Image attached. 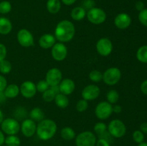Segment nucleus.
Here are the masks:
<instances>
[{"label": "nucleus", "instance_id": "1", "mask_svg": "<svg viewBox=\"0 0 147 146\" xmlns=\"http://www.w3.org/2000/svg\"><path fill=\"white\" fill-rule=\"evenodd\" d=\"M76 28L73 22L69 20H63L56 26L55 37L60 42H67L73 39Z\"/></svg>", "mask_w": 147, "mask_h": 146}, {"label": "nucleus", "instance_id": "2", "mask_svg": "<svg viewBox=\"0 0 147 146\" xmlns=\"http://www.w3.org/2000/svg\"><path fill=\"white\" fill-rule=\"evenodd\" d=\"M57 128L55 122L50 119H44L39 122V124L37 125L36 133L40 140H48L55 135Z\"/></svg>", "mask_w": 147, "mask_h": 146}, {"label": "nucleus", "instance_id": "3", "mask_svg": "<svg viewBox=\"0 0 147 146\" xmlns=\"http://www.w3.org/2000/svg\"><path fill=\"white\" fill-rule=\"evenodd\" d=\"M109 133L113 137L120 138L123 137L126 133V127L124 123L120 120H113L108 126Z\"/></svg>", "mask_w": 147, "mask_h": 146}, {"label": "nucleus", "instance_id": "4", "mask_svg": "<svg viewBox=\"0 0 147 146\" xmlns=\"http://www.w3.org/2000/svg\"><path fill=\"white\" fill-rule=\"evenodd\" d=\"M121 72L117 67H110L103 74V80L108 85L116 84L121 80Z\"/></svg>", "mask_w": 147, "mask_h": 146}, {"label": "nucleus", "instance_id": "5", "mask_svg": "<svg viewBox=\"0 0 147 146\" xmlns=\"http://www.w3.org/2000/svg\"><path fill=\"white\" fill-rule=\"evenodd\" d=\"M1 130L8 135H16L20 130V125L16 119L7 118L1 123Z\"/></svg>", "mask_w": 147, "mask_h": 146}, {"label": "nucleus", "instance_id": "6", "mask_svg": "<svg viewBox=\"0 0 147 146\" xmlns=\"http://www.w3.org/2000/svg\"><path fill=\"white\" fill-rule=\"evenodd\" d=\"M87 18L92 24H100L106 21V13L102 9L93 7L88 11Z\"/></svg>", "mask_w": 147, "mask_h": 146}, {"label": "nucleus", "instance_id": "7", "mask_svg": "<svg viewBox=\"0 0 147 146\" xmlns=\"http://www.w3.org/2000/svg\"><path fill=\"white\" fill-rule=\"evenodd\" d=\"M113 113V106L109 102H100L95 109V114L99 120H104L109 118Z\"/></svg>", "mask_w": 147, "mask_h": 146}, {"label": "nucleus", "instance_id": "8", "mask_svg": "<svg viewBox=\"0 0 147 146\" xmlns=\"http://www.w3.org/2000/svg\"><path fill=\"white\" fill-rule=\"evenodd\" d=\"M76 144L77 146H95L96 137L92 132H83L76 137Z\"/></svg>", "mask_w": 147, "mask_h": 146}, {"label": "nucleus", "instance_id": "9", "mask_svg": "<svg viewBox=\"0 0 147 146\" xmlns=\"http://www.w3.org/2000/svg\"><path fill=\"white\" fill-rule=\"evenodd\" d=\"M96 50L100 55L107 57L113 50V44L109 38L103 37L100 39L96 44Z\"/></svg>", "mask_w": 147, "mask_h": 146}, {"label": "nucleus", "instance_id": "10", "mask_svg": "<svg viewBox=\"0 0 147 146\" xmlns=\"http://www.w3.org/2000/svg\"><path fill=\"white\" fill-rule=\"evenodd\" d=\"M17 40L20 44L24 47L34 45V37L32 33L26 29H22L17 33Z\"/></svg>", "mask_w": 147, "mask_h": 146}, {"label": "nucleus", "instance_id": "11", "mask_svg": "<svg viewBox=\"0 0 147 146\" xmlns=\"http://www.w3.org/2000/svg\"><path fill=\"white\" fill-rule=\"evenodd\" d=\"M52 56L56 61H63L66 58L67 55V47L63 43H55L52 47Z\"/></svg>", "mask_w": 147, "mask_h": 146}, {"label": "nucleus", "instance_id": "12", "mask_svg": "<svg viewBox=\"0 0 147 146\" xmlns=\"http://www.w3.org/2000/svg\"><path fill=\"white\" fill-rule=\"evenodd\" d=\"M63 74L61 71L57 68H52L48 70L46 74V81L50 87L58 85L62 81Z\"/></svg>", "mask_w": 147, "mask_h": 146}, {"label": "nucleus", "instance_id": "13", "mask_svg": "<svg viewBox=\"0 0 147 146\" xmlns=\"http://www.w3.org/2000/svg\"><path fill=\"white\" fill-rule=\"evenodd\" d=\"M20 92L25 98H32L37 92L36 84L31 81L24 82L20 86Z\"/></svg>", "mask_w": 147, "mask_h": 146}, {"label": "nucleus", "instance_id": "14", "mask_svg": "<svg viewBox=\"0 0 147 146\" xmlns=\"http://www.w3.org/2000/svg\"><path fill=\"white\" fill-rule=\"evenodd\" d=\"M100 88L95 84L86 86L82 91V97L86 100H93L98 98L100 94Z\"/></svg>", "mask_w": 147, "mask_h": 146}, {"label": "nucleus", "instance_id": "15", "mask_svg": "<svg viewBox=\"0 0 147 146\" xmlns=\"http://www.w3.org/2000/svg\"><path fill=\"white\" fill-rule=\"evenodd\" d=\"M22 133L25 137H30L34 135L37 130V125L32 119H25L20 126Z\"/></svg>", "mask_w": 147, "mask_h": 146}, {"label": "nucleus", "instance_id": "16", "mask_svg": "<svg viewBox=\"0 0 147 146\" xmlns=\"http://www.w3.org/2000/svg\"><path fill=\"white\" fill-rule=\"evenodd\" d=\"M114 24L117 28L120 29H127L131 24V18L126 13H121L116 17Z\"/></svg>", "mask_w": 147, "mask_h": 146}, {"label": "nucleus", "instance_id": "17", "mask_svg": "<svg viewBox=\"0 0 147 146\" xmlns=\"http://www.w3.org/2000/svg\"><path fill=\"white\" fill-rule=\"evenodd\" d=\"M59 87H60V93L65 95L72 94L74 92L75 88H76V84L73 80L71 79L66 78L64 80H62L60 83L59 84Z\"/></svg>", "mask_w": 147, "mask_h": 146}, {"label": "nucleus", "instance_id": "18", "mask_svg": "<svg viewBox=\"0 0 147 146\" xmlns=\"http://www.w3.org/2000/svg\"><path fill=\"white\" fill-rule=\"evenodd\" d=\"M55 43V37L50 34H43L39 40V44L43 49H49L50 47H53Z\"/></svg>", "mask_w": 147, "mask_h": 146}, {"label": "nucleus", "instance_id": "19", "mask_svg": "<svg viewBox=\"0 0 147 146\" xmlns=\"http://www.w3.org/2000/svg\"><path fill=\"white\" fill-rule=\"evenodd\" d=\"M12 29V24L10 20L6 17H0V34H9Z\"/></svg>", "mask_w": 147, "mask_h": 146}, {"label": "nucleus", "instance_id": "20", "mask_svg": "<svg viewBox=\"0 0 147 146\" xmlns=\"http://www.w3.org/2000/svg\"><path fill=\"white\" fill-rule=\"evenodd\" d=\"M86 15V11L83 7H76L72 9L70 16L75 21H81Z\"/></svg>", "mask_w": 147, "mask_h": 146}, {"label": "nucleus", "instance_id": "21", "mask_svg": "<svg viewBox=\"0 0 147 146\" xmlns=\"http://www.w3.org/2000/svg\"><path fill=\"white\" fill-rule=\"evenodd\" d=\"M20 93V87L15 84H11L7 86L4 94L7 98H14Z\"/></svg>", "mask_w": 147, "mask_h": 146}, {"label": "nucleus", "instance_id": "22", "mask_svg": "<svg viewBox=\"0 0 147 146\" xmlns=\"http://www.w3.org/2000/svg\"><path fill=\"white\" fill-rule=\"evenodd\" d=\"M47 9L51 14H57L61 9L60 0H48L47 1Z\"/></svg>", "mask_w": 147, "mask_h": 146}, {"label": "nucleus", "instance_id": "23", "mask_svg": "<svg viewBox=\"0 0 147 146\" xmlns=\"http://www.w3.org/2000/svg\"><path fill=\"white\" fill-rule=\"evenodd\" d=\"M54 100L57 107H59L60 108H65L69 104V99L67 98V95L62 94V93L56 94Z\"/></svg>", "mask_w": 147, "mask_h": 146}, {"label": "nucleus", "instance_id": "24", "mask_svg": "<svg viewBox=\"0 0 147 146\" xmlns=\"http://www.w3.org/2000/svg\"><path fill=\"white\" fill-rule=\"evenodd\" d=\"M30 119L34 120V122H40L42 120H44V112L40 107H35V108L32 109L31 110V112L30 113Z\"/></svg>", "mask_w": 147, "mask_h": 146}, {"label": "nucleus", "instance_id": "25", "mask_svg": "<svg viewBox=\"0 0 147 146\" xmlns=\"http://www.w3.org/2000/svg\"><path fill=\"white\" fill-rule=\"evenodd\" d=\"M61 137L65 140H72L76 137V133L74 130L70 127H65L60 132Z\"/></svg>", "mask_w": 147, "mask_h": 146}, {"label": "nucleus", "instance_id": "26", "mask_svg": "<svg viewBox=\"0 0 147 146\" xmlns=\"http://www.w3.org/2000/svg\"><path fill=\"white\" fill-rule=\"evenodd\" d=\"M136 58L142 63H147V45H144L139 48L136 52Z\"/></svg>", "mask_w": 147, "mask_h": 146}, {"label": "nucleus", "instance_id": "27", "mask_svg": "<svg viewBox=\"0 0 147 146\" xmlns=\"http://www.w3.org/2000/svg\"><path fill=\"white\" fill-rule=\"evenodd\" d=\"M4 143L7 146H20L21 141L20 139L15 135H9L4 140Z\"/></svg>", "mask_w": 147, "mask_h": 146}, {"label": "nucleus", "instance_id": "28", "mask_svg": "<svg viewBox=\"0 0 147 146\" xmlns=\"http://www.w3.org/2000/svg\"><path fill=\"white\" fill-rule=\"evenodd\" d=\"M106 99L111 104H115L119 100V94L116 90H111L110 91L108 92L107 94H106Z\"/></svg>", "mask_w": 147, "mask_h": 146}, {"label": "nucleus", "instance_id": "29", "mask_svg": "<svg viewBox=\"0 0 147 146\" xmlns=\"http://www.w3.org/2000/svg\"><path fill=\"white\" fill-rule=\"evenodd\" d=\"M11 70V64L9 61L4 60L0 62V72L7 74Z\"/></svg>", "mask_w": 147, "mask_h": 146}, {"label": "nucleus", "instance_id": "30", "mask_svg": "<svg viewBox=\"0 0 147 146\" xmlns=\"http://www.w3.org/2000/svg\"><path fill=\"white\" fill-rule=\"evenodd\" d=\"M89 78L94 82H98L103 80V74L98 70H93L89 73Z\"/></svg>", "mask_w": 147, "mask_h": 146}, {"label": "nucleus", "instance_id": "31", "mask_svg": "<svg viewBox=\"0 0 147 146\" xmlns=\"http://www.w3.org/2000/svg\"><path fill=\"white\" fill-rule=\"evenodd\" d=\"M55 96L56 94L50 88H49L48 90L42 93V99L46 102H50L53 101Z\"/></svg>", "mask_w": 147, "mask_h": 146}, {"label": "nucleus", "instance_id": "32", "mask_svg": "<svg viewBox=\"0 0 147 146\" xmlns=\"http://www.w3.org/2000/svg\"><path fill=\"white\" fill-rule=\"evenodd\" d=\"M107 126L104 123H98L94 126V131L98 136L102 135L106 132Z\"/></svg>", "mask_w": 147, "mask_h": 146}, {"label": "nucleus", "instance_id": "33", "mask_svg": "<svg viewBox=\"0 0 147 146\" xmlns=\"http://www.w3.org/2000/svg\"><path fill=\"white\" fill-rule=\"evenodd\" d=\"M11 10V4L8 1H2L0 2V14H5Z\"/></svg>", "mask_w": 147, "mask_h": 146}, {"label": "nucleus", "instance_id": "34", "mask_svg": "<svg viewBox=\"0 0 147 146\" xmlns=\"http://www.w3.org/2000/svg\"><path fill=\"white\" fill-rule=\"evenodd\" d=\"M88 107V103L87 100H84V99L79 100L76 104V110L80 113L86 111Z\"/></svg>", "mask_w": 147, "mask_h": 146}, {"label": "nucleus", "instance_id": "35", "mask_svg": "<svg viewBox=\"0 0 147 146\" xmlns=\"http://www.w3.org/2000/svg\"><path fill=\"white\" fill-rule=\"evenodd\" d=\"M36 88H37V91L43 93L50 88V85L46 80H41V81L38 82L37 84H36Z\"/></svg>", "mask_w": 147, "mask_h": 146}, {"label": "nucleus", "instance_id": "36", "mask_svg": "<svg viewBox=\"0 0 147 146\" xmlns=\"http://www.w3.org/2000/svg\"><path fill=\"white\" fill-rule=\"evenodd\" d=\"M133 140L139 144L143 143L144 140V134L141 130H136L133 133Z\"/></svg>", "mask_w": 147, "mask_h": 146}, {"label": "nucleus", "instance_id": "37", "mask_svg": "<svg viewBox=\"0 0 147 146\" xmlns=\"http://www.w3.org/2000/svg\"><path fill=\"white\" fill-rule=\"evenodd\" d=\"M139 20L144 26L147 27V9H144L139 12Z\"/></svg>", "mask_w": 147, "mask_h": 146}, {"label": "nucleus", "instance_id": "38", "mask_svg": "<svg viewBox=\"0 0 147 146\" xmlns=\"http://www.w3.org/2000/svg\"><path fill=\"white\" fill-rule=\"evenodd\" d=\"M7 47H5L4 44L0 43V62L5 60V57L6 56H7Z\"/></svg>", "mask_w": 147, "mask_h": 146}, {"label": "nucleus", "instance_id": "39", "mask_svg": "<svg viewBox=\"0 0 147 146\" xmlns=\"http://www.w3.org/2000/svg\"><path fill=\"white\" fill-rule=\"evenodd\" d=\"M7 86V81L5 77L0 75V92H4Z\"/></svg>", "mask_w": 147, "mask_h": 146}, {"label": "nucleus", "instance_id": "40", "mask_svg": "<svg viewBox=\"0 0 147 146\" xmlns=\"http://www.w3.org/2000/svg\"><path fill=\"white\" fill-rule=\"evenodd\" d=\"M95 2L93 0H86L84 1V4H83V8L86 9H90L93 8V6H94Z\"/></svg>", "mask_w": 147, "mask_h": 146}, {"label": "nucleus", "instance_id": "41", "mask_svg": "<svg viewBox=\"0 0 147 146\" xmlns=\"http://www.w3.org/2000/svg\"><path fill=\"white\" fill-rule=\"evenodd\" d=\"M96 146H111L110 143L106 139L100 138L98 141H96Z\"/></svg>", "mask_w": 147, "mask_h": 146}, {"label": "nucleus", "instance_id": "42", "mask_svg": "<svg viewBox=\"0 0 147 146\" xmlns=\"http://www.w3.org/2000/svg\"><path fill=\"white\" fill-rule=\"evenodd\" d=\"M135 7H136V9L138 11H141L143 9H144V2H142V1H139L136 3V4H135Z\"/></svg>", "mask_w": 147, "mask_h": 146}, {"label": "nucleus", "instance_id": "43", "mask_svg": "<svg viewBox=\"0 0 147 146\" xmlns=\"http://www.w3.org/2000/svg\"><path fill=\"white\" fill-rule=\"evenodd\" d=\"M141 90L144 94L147 95V80H144L141 84Z\"/></svg>", "mask_w": 147, "mask_h": 146}, {"label": "nucleus", "instance_id": "44", "mask_svg": "<svg viewBox=\"0 0 147 146\" xmlns=\"http://www.w3.org/2000/svg\"><path fill=\"white\" fill-rule=\"evenodd\" d=\"M140 130L144 134H147V123H143L141 125Z\"/></svg>", "mask_w": 147, "mask_h": 146}, {"label": "nucleus", "instance_id": "45", "mask_svg": "<svg viewBox=\"0 0 147 146\" xmlns=\"http://www.w3.org/2000/svg\"><path fill=\"white\" fill-rule=\"evenodd\" d=\"M122 111V107L121 106L119 105V104H116L113 107V112L115 113H120Z\"/></svg>", "mask_w": 147, "mask_h": 146}, {"label": "nucleus", "instance_id": "46", "mask_svg": "<svg viewBox=\"0 0 147 146\" xmlns=\"http://www.w3.org/2000/svg\"><path fill=\"white\" fill-rule=\"evenodd\" d=\"M50 89H51V90H53V91L56 94H59V93H60V87H59V84H58V85L52 86V87H50Z\"/></svg>", "mask_w": 147, "mask_h": 146}, {"label": "nucleus", "instance_id": "47", "mask_svg": "<svg viewBox=\"0 0 147 146\" xmlns=\"http://www.w3.org/2000/svg\"><path fill=\"white\" fill-rule=\"evenodd\" d=\"M61 1L62 2H63L64 4H65V5L70 6L74 4L77 0H61Z\"/></svg>", "mask_w": 147, "mask_h": 146}, {"label": "nucleus", "instance_id": "48", "mask_svg": "<svg viewBox=\"0 0 147 146\" xmlns=\"http://www.w3.org/2000/svg\"><path fill=\"white\" fill-rule=\"evenodd\" d=\"M4 140H5V137H4V133L0 130V146H1L4 144Z\"/></svg>", "mask_w": 147, "mask_h": 146}, {"label": "nucleus", "instance_id": "49", "mask_svg": "<svg viewBox=\"0 0 147 146\" xmlns=\"http://www.w3.org/2000/svg\"><path fill=\"white\" fill-rule=\"evenodd\" d=\"M6 98H7V97H6L5 95H4V92H0V102H4Z\"/></svg>", "mask_w": 147, "mask_h": 146}, {"label": "nucleus", "instance_id": "50", "mask_svg": "<svg viewBox=\"0 0 147 146\" xmlns=\"http://www.w3.org/2000/svg\"><path fill=\"white\" fill-rule=\"evenodd\" d=\"M3 120H4V115H3L2 111H1V109H0V125H1V122L3 121Z\"/></svg>", "mask_w": 147, "mask_h": 146}, {"label": "nucleus", "instance_id": "51", "mask_svg": "<svg viewBox=\"0 0 147 146\" xmlns=\"http://www.w3.org/2000/svg\"><path fill=\"white\" fill-rule=\"evenodd\" d=\"M138 146H147V143H145V142H143V143H139Z\"/></svg>", "mask_w": 147, "mask_h": 146}, {"label": "nucleus", "instance_id": "52", "mask_svg": "<svg viewBox=\"0 0 147 146\" xmlns=\"http://www.w3.org/2000/svg\"><path fill=\"white\" fill-rule=\"evenodd\" d=\"M4 146H7V145H4Z\"/></svg>", "mask_w": 147, "mask_h": 146}]
</instances>
